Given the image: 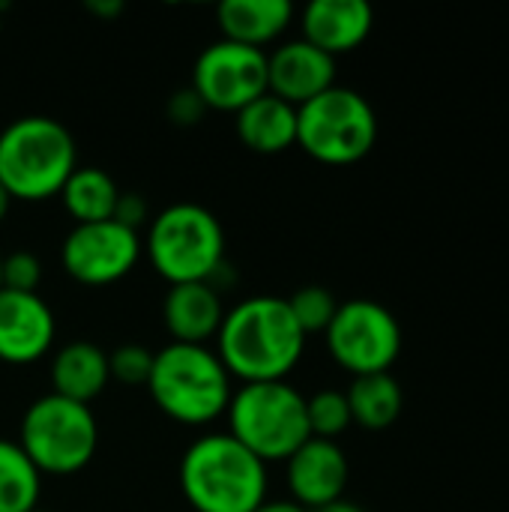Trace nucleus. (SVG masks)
Wrapping results in <instances>:
<instances>
[{"label": "nucleus", "instance_id": "nucleus-8", "mask_svg": "<svg viewBox=\"0 0 509 512\" xmlns=\"http://www.w3.org/2000/svg\"><path fill=\"white\" fill-rule=\"evenodd\" d=\"M375 141L378 117L351 87H330L297 108V147L324 165L360 162Z\"/></svg>", "mask_w": 509, "mask_h": 512}, {"label": "nucleus", "instance_id": "nucleus-23", "mask_svg": "<svg viewBox=\"0 0 509 512\" xmlns=\"http://www.w3.org/2000/svg\"><path fill=\"white\" fill-rule=\"evenodd\" d=\"M306 417H309L312 438H324V441H336L351 426V408H348L345 393L339 390H321L309 396Z\"/></svg>", "mask_w": 509, "mask_h": 512}, {"label": "nucleus", "instance_id": "nucleus-29", "mask_svg": "<svg viewBox=\"0 0 509 512\" xmlns=\"http://www.w3.org/2000/svg\"><path fill=\"white\" fill-rule=\"evenodd\" d=\"M255 512H309L306 507L294 504V501H264Z\"/></svg>", "mask_w": 509, "mask_h": 512}, {"label": "nucleus", "instance_id": "nucleus-28", "mask_svg": "<svg viewBox=\"0 0 509 512\" xmlns=\"http://www.w3.org/2000/svg\"><path fill=\"white\" fill-rule=\"evenodd\" d=\"M114 219L132 231H138V225L147 219V201L138 195V192H120V201H117V210H114Z\"/></svg>", "mask_w": 509, "mask_h": 512}, {"label": "nucleus", "instance_id": "nucleus-11", "mask_svg": "<svg viewBox=\"0 0 509 512\" xmlns=\"http://www.w3.org/2000/svg\"><path fill=\"white\" fill-rule=\"evenodd\" d=\"M141 258L138 231L120 225L117 219L75 225L60 246V264L69 279L87 288L114 285L135 270Z\"/></svg>", "mask_w": 509, "mask_h": 512}, {"label": "nucleus", "instance_id": "nucleus-18", "mask_svg": "<svg viewBox=\"0 0 509 512\" xmlns=\"http://www.w3.org/2000/svg\"><path fill=\"white\" fill-rule=\"evenodd\" d=\"M291 18L294 6L288 0H225L216 9L222 39L261 51L288 30Z\"/></svg>", "mask_w": 509, "mask_h": 512}, {"label": "nucleus", "instance_id": "nucleus-30", "mask_svg": "<svg viewBox=\"0 0 509 512\" xmlns=\"http://www.w3.org/2000/svg\"><path fill=\"white\" fill-rule=\"evenodd\" d=\"M87 9L93 12V15H102V18H108V15H117V12H123V3H117V0H111V3H87Z\"/></svg>", "mask_w": 509, "mask_h": 512}, {"label": "nucleus", "instance_id": "nucleus-16", "mask_svg": "<svg viewBox=\"0 0 509 512\" xmlns=\"http://www.w3.org/2000/svg\"><path fill=\"white\" fill-rule=\"evenodd\" d=\"M225 318L222 294L210 282H186L168 285L162 300V321L171 333V342L183 345H207L216 339Z\"/></svg>", "mask_w": 509, "mask_h": 512}, {"label": "nucleus", "instance_id": "nucleus-33", "mask_svg": "<svg viewBox=\"0 0 509 512\" xmlns=\"http://www.w3.org/2000/svg\"><path fill=\"white\" fill-rule=\"evenodd\" d=\"M0 288H3V255H0Z\"/></svg>", "mask_w": 509, "mask_h": 512}, {"label": "nucleus", "instance_id": "nucleus-27", "mask_svg": "<svg viewBox=\"0 0 509 512\" xmlns=\"http://www.w3.org/2000/svg\"><path fill=\"white\" fill-rule=\"evenodd\" d=\"M204 114H207V105L192 87H183L168 99V120L177 126H195L204 120Z\"/></svg>", "mask_w": 509, "mask_h": 512}, {"label": "nucleus", "instance_id": "nucleus-17", "mask_svg": "<svg viewBox=\"0 0 509 512\" xmlns=\"http://www.w3.org/2000/svg\"><path fill=\"white\" fill-rule=\"evenodd\" d=\"M234 129L246 150L276 156L297 144V108L264 93L234 114Z\"/></svg>", "mask_w": 509, "mask_h": 512}, {"label": "nucleus", "instance_id": "nucleus-20", "mask_svg": "<svg viewBox=\"0 0 509 512\" xmlns=\"http://www.w3.org/2000/svg\"><path fill=\"white\" fill-rule=\"evenodd\" d=\"M60 201L75 225L108 222L114 219L120 186L102 168H75L60 189Z\"/></svg>", "mask_w": 509, "mask_h": 512}, {"label": "nucleus", "instance_id": "nucleus-22", "mask_svg": "<svg viewBox=\"0 0 509 512\" xmlns=\"http://www.w3.org/2000/svg\"><path fill=\"white\" fill-rule=\"evenodd\" d=\"M42 474L18 447L0 438V512H30L39 507Z\"/></svg>", "mask_w": 509, "mask_h": 512}, {"label": "nucleus", "instance_id": "nucleus-13", "mask_svg": "<svg viewBox=\"0 0 509 512\" xmlns=\"http://www.w3.org/2000/svg\"><path fill=\"white\" fill-rule=\"evenodd\" d=\"M291 501L309 512L342 501L348 486V459L336 441L309 438L288 462H285Z\"/></svg>", "mask_w": 509, "mask_h": 512}, {"label": "nucleus", "instance_id": "nucleus-26", "mask_svg": "<svg viewBox=\"0 0 509 512\" xmlns=\"http://www.w3.org/2000/svg\"><path fill=\"white\" fill-rule=\"evenodd\" d=\"M42 282V264L33 252H12L3 258V288L18 294H36Z\"/></svg>", "mask_w": 509, "mask_h": 512}, {"label": "nucleus", "instance_id": "nucleus-4", "mask_svg": "<svg viewBox=\"0 0 509 512\" xmlns=\"http://www.w3.org/2000/svg\"><path fill=\"white\" fill-rule=\"evenodd\" d=\"M153 405L183 426H207L225 417L234 396L231 375L207 345L171 342L153 354L147 378Z\"/></svg>", "mask_w": 509, "mask_h": 512}, {"label": "nucleus", "instance_id": "nucleus-25", "mask_svg": "<svg viewBox=\"0 0 509 512\" xmlns=\"http://www.w3.org/2000/svg\"><path fill=\"white\" fill-rule=\"evenodd\" d=\"M153 369V351L144 345H120L117 351L108 354V372L111 381H120L126 387H147Z\"/></svg>", "mask_w": 509, "mask_h": 512}, {"label": "nucleus", "instance_id": "nucleus-35", "mask_svg": "<svg viewBox=\"0 0 509 512\" xmlns=\"http://www.w3.org/2000/svg\"><path fill=\"white\" fill-rule=\"evenodd\" d=\"M30 512H48V510H39V507H36V510H30Z\"/></svg>", "mask_w": 509, "mask_h": 512}, {"label": "nucleus", "instance_id": "nucleus-2", "mask_svg": "<svg viewBox=\"0 0 509 512\" xmlns=\"http://www.w3.org/2000/svg\"><path fill=\"white\" fill-rule=\"evenodd\" d=\"M180 492L195 512H255L267 501V465L228 432L201 435L180 459Z\"/></svg>", "mask_w": 509, "mask_h": 512}, {"label": "nucleus", "instance_id": "nucleus-34", "mask_svg": "<svg viewBox=\"0 0 509 512\" xmlns=\"http://www.w3.org/2000/svg\"><path fill=\"white\" fill-rule=\"evenodd\" d=\"M3 12H6V3H0V21H3Z\"/></svg>", "mask_w": 509, "mask_h": 512}, {"label": "nucleus", "instance_id": "nucleus-5", "mask_svg": "<svg viewBox=\"0 0 509 512\" xmlns=\"http://www.w3.org/2000/svg\"><path fill=\"white\" fill-rule=\"evenodd\" d=\"M228 435L264 465L288 462L309 438L306 396L288 381L243 384L228 402Z\"/></svg>", "mask_w": 509, "mask_h": 512}, {"label": "nucleus", "instance_id": "nucleus-14", "mask_svg": "<svg viewBox=\"0 0 509 512\" xmlns=\"http://www.w3.org/2000/svg\"><path fill=\"white\" fill-rule=\"evenodd\" d=\"M336 87V57L306 39L282 42L267 54V93L300 108L324 90Z\"/></svg>", "mask_w": 509, "mask_h": 512}, {"label": "nucleus", "instance_id": "nucleus-31", "mask_svg": "<svg viewBox=\"0 0 509 512\" xmlns=\"http://www.w3.org/2000/svg\"><path fill=\"white\" fill-rule=\"evenodd\" d=\"M315 512H363L357 504H351V501H336V504H330V507H321V510H315Z\"/></svg>", "mask_w": 509, "mask_h": 512}, {"label": "nucleus", "instance_id": "nucleus-15", "mask_svg": "<svg viewBox=\"0 0 509 512\" xmlns=\"http://www.w3.org/2000/svg\"><path fill=\"white\" fill-rule=\"evenodd\" d=\"M372 6L366 0H312L303 9V36L330 57L360 48L372 33Z\"/></svg>", "mask_w": 509, "mask_h": 512}, {"label": "nucleus", "instance_id": "nucleus-19", "mask_svg": "<svg viewBox=\"0 0 509 512\" xmlns=\"http://www.w3.org/2000/svg\"><path fill=\"white\" fill-rule=\"evenodd\" d=\"M108 381V354L93 342H69L51 357V393L63 399L90 405L96 396L105 393Z\"/></svg>", "mask_w": 509, "mask_h": 512}, {"label": "nucleus", "instance_id": "nucleus-21", "mask_svg": "<svg viewBox=\"0 0 509 512\" xmlns=\"http://www.w3.org/2000/svg\"><path fill=\"white\" fill-rule=\"evenodd\" d=\"M348 408H351V423L381 432L393 426L402 414V387L390 372L381 375H360L345 393Z\"/></svg>", "mask_w": 509, "mask_h": 512}, {"label": "nucleus", "instance_id": "nucleus-1", "mask_svg": "<svg viewBox=\"0 0 509 512\" xmlns=\"http://www.w3.org/2000/svg\"><path fill=\"white\" fill-rule=\"evenodd\" d=\"M306 351V333L285 297H249L225 309L216 333V357L243 384L285 381Z\"/></svg>", "mask_w": 509, "mask_h": 512}, {"label": "nucleus", "instance_id": "nucleus-32", "mask_svg": "<svg viewBox=\"0 0 509 512\" xmlns=\"http://www.w3.org/2000/svg\"><path fill=\"white\" fill-rule=\"evenodd\" d=\"M9 204H12V198L6 195V189L0 186V222L6 219V213H9Z\"/></svg>", "mask_w": 509, "mask_h": 512}, {"label": "nucleus", "instance_id": "nucleus-3", "mask_svg": "<svg viewBox=\"0 0 509 512\" xmlns=\"http://www.w3.org/2000/svg\"><path fill=\"white\" fill-rule=\"evenodd\" d=\"M75 168V138L54 117H18L0 132V186L12 201H48L60 195Z\"/></svg>", "mask_w": 509, "mask_h": 512}, {"label": "nucleus", "instance_id": "nucleus-9", "mask_svg": "<svg viewBox=\"0 0 509 512\" xmlns=\"http://www.w3.org/2000/svg\"><path fill=\"white\" fill-rule=\"evenodd\" d=\"M324 339L330 357L354 378L390 372L402 351L399 321L387 306L375 300L339 303L330 327L324 330Z\"/></svg>", "mask_w": 509, "mask_h": 512}, {"label": "nucleus", "instance_id": "nucleus-10", "mask_svg": "<svg viewBox=\"0 0 509 512\" xmlns=\"http://www.w3.org/2000/svg\"><path fill=\"white\" fill-rule=\"evenodd\" d=\"M189 87L201 96L207 111L237 114L267 93V51L231 39L210 42L195 60Z\"/></svg>", "mask_w": 509, "mask_h": 512}, {"label": "nucleus", "instance_id": "nucleus-6", "mask_svg": "<svg viewBox=\"0 0 509 512\" xmlns=\"http://www.w3.org/2000/svg\"><path fill=\"white\" fill-rule=\"evenodd\" d=\"M147 258L168 285H213L225 267V231L207 207L192 201L171 204L150 222Z\"/></svg>", "mask_w": 509, "mask_h": 512}, {"label": "nucleus", "instance_id": "nucleus-24", "mask_svg": "<svg viewBox=\"0 0 509 512\" xmlns=\"http://www.w3.org/2000/svg\"><path fill=\"white\" fill-rule=\"evenodd\" d=\"M288 309L294 315V321L300 324V330L309 336V333H324L339 309L336 297L321 288V285H306L300 291H294L288 297Z\"/></svg>", "mask_w": 509, "mask_h": 512}, {"label": "nucleus", "instance_id": "nucleus-12", "mask_svg": "<svg viewBox=\"0 0 509 512\" xmlns=\"http://www.w3.org/2000/svg\"><path fill=\"white\" fill-rule=\"evenodd\" d=\"M54 312L39 294H18L0 288V360L9 366H30L54 345Z\"/></svg>", "mask_w": 509, "mask_h": 512}, {"label": "nucleus", "instance_id": "nucleus-7", "mask_svg": "<svg viewBox=\"0 0 509 512\" xmlns=\"http://www.w3.org/2000/svg\"><path fill=\"white\" fill-rule=\"evenodd\" d=\"M18 447L39 474L69 477L90 465L99 447V423L90 405L48 393L36 399L18 429Z\"/></svg>", "mask_w": 509, "mask_h": 512}]
</instances>
